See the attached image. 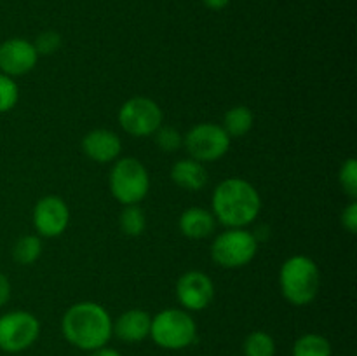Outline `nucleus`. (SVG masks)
I'll return each instance as SVG.
<instances>
[{
    "instance_id": "ddd939ff",
    "label": "nucleus",
    "mask_w": 357,
    "mask_h": 356,
    "mask_svg": "<svg viewBox=\"0 0 357 356\" xmlns=\"http://www.w3.org/2000/svg\"><path fill=\"white\" fill-rule=\"evenodd\" d=\"M82 150L94 163H114L121 156L122 142L112 129H93L82 138Z\"/></svg>"
},
{
    "instance_id": "dca6fc26",
    "label": "nucleus",
    "mask_w": 357,
    "mask_h": 356,
    "mask_svg": "<svg viewBox=\"0 0 357 356\" xmlns=\"http://www.w3.org/2000/svg\"><path fill=\"white\" fill-rule=\"evenodd\" d=\"M171 180L180 188L197 192L208 184V171L204 164L187 157V159H180L171 168Z\"/></svg>"
},
{
    "instance_id": "f3484780",
    "label": "nucleus",
    "mask_w": 357,
    "mask_h": 356,
    "mask_svg": "<svg viewBox=\"0 0 357 356\" xmlns=\"http://www.w3.org/2000/svg\"><path fill=\"white\" fill-rule=\"evenodd\" d=\"M255 124V115L250 107L246 105H236V107L229 108L223 115V126L227 135L232 138H243L251 131Z\"/></svg>"
},
{
    "instance_id": "6e6552de",
    "label": "nucleus",
    "mask_w": 357,
    "mask_h": 356,
    "mask_svg": "<svg viewBox=\"0 0 357 356\" xmlns=\"http://www.w3.org/2000/svg\"><path fill=\"white\" fill-rule=\"evenodd\" d=\"M230 142L232 140L225 129L215 122H201L183 136V147L188 157L202 164L222 159L229 152Z\"/></svg>"
},
{
    "instance_id": "4be33fe9",
    "label": "nucleus",
    "mask_w": 357,
    "mask_h": 356,
    "mask_svg": "<svg viewBox=\"0 0 357 356\" xmlns=\"http://www.w3.org/2000/svg\"><path fill=\"white\" fill-rule=\"evenodd\" d=\"M20 100V87L13 77L0 72V114H7Z\"/></svg>"
},
{
    "instance_id": "7ed1b4c3",
    "label": "nucleus",
    "mask_w": 357,
    "mask_h": 356,
    "mask_svg": "<svg viewBox=\"0 0 357 356\" xmlns=\"http://www.w3.org/2000/svg\"><path fill=\"white\" fill-rule=\"evenodd\" d=\"M281 293L296 307L314 302L321 288L319 265L307 255H293L286 258L279 271Z\"/></svg>"
},
{
    "instance_id": "2eb2a0df",
    "label": "nucleus",
    "mask_w": 357,
    "mask_h": 356,
    "mask_svg": "<svg viewBox=\"0 0 357 356\" xmlns=\"http://www.w3.org/2000/svg\"><path fill=\"white\" fill-rule=\"evenodd\" d=\"M178 225H180L181 234L188 239H206L215 232L216 218L208 209L192 206L181 213Z\"/></svg>"
},
{
    "instance_id": "aec40b11",
    "label": "nucleus",
    "mask_w": 357,
    "mask_h": 356,
    "mask_svg": "<svg viewBox=\"0 0 357 356\" xmlns=\"http://www.w3.org/2000/svg\"><path fill=\"white\" fill-rule=\"evenodd\" d=\"M275 341L268 332L255 330L244 339V356H275Z\"/></svg>"
},
{
    "instance_id": "393cba45",
    "label": "nucleus",
    "mask_w": 357,
    "mask_h": 356,
    "mask_svg": "<svg viewBox=\"0 0 357 356\" xmlns=\"http://www.w3.org/2000/svg\"><path fill=\"white\" fill-rule=\"evenodd\" d=\"M61 42H63L61 35H59L58 31L45 30V31H42V34L37 35L33 45H35V49H37L38 56L40 54L49 56V54H54V52L61 47Z\"/></svg>"
},
{
    "instance_id": "c85d7f7f",
    "label": "nucleus",
    "mask_w": 357,
    "mask_h": 356,
    "mask_svg": "<svg viewBox=\"0 0 357 356\" xmlns=\"http://www.w3.org/2000/svg\"><path fill=\"white\" fill-rule=\"evenodd\" d=\"M89 356H122L117 349L108 348V346H103L100 349H94V351L89 353Z\"/></svg>"
},
{
    "instance_id": "1a4fd4ad",
    "label": "nucleus",
    "mask_w": 357,
    "mask_h": 356,
    "mask_svg": "<svg viewBox=\"0 0 357 356\" xmlns=\"http://www.w3.org/2000/svg\"><path fill=\"white\" fill-rule=\"evenodd\" d=\"M164 114L159 103L146 96L129 98L119 110V124L136 138L152 136L162 126Z\"/></svg>"
},
{
    "instance_id": "4468645a",
    "label": "nucleus",
    "mask_w": 357,
    "mask_h": 356,
    "mask_svg": "<svg viewBox=\"0 0 357 356\" xmlns=\"http://www.w3.org/2000/svg\"><path fill=\"white\" fill-rule=\"evenodd\" d=\"M152 316L143 309H129L122 313L112 325V334L122 342L136 344L150 337Z\"/></svg>"
},
{
    "instance_id": "f257e3e1",
    "label": "nucleus",
    "mask_w": 357,
    "mask_h": 356,
    "mask_svg": "<svg viewBox=\"0 0 357 356\" xmlns=\"http://www.w3.org/2000/svg\"><path fill=\"white\" fill-rule=\"evenodd\" d=\"M216 222L229 229H244L258 218L261 198L253 184L239 177L225 178L216 185L211 198Z\"/></svg>"
},
{
    "instance_id": "0eeeda50",
    "label": "nucleus",
    "mask_w": 357,
    "mask_h": 356,
    "mask_svg": "<svg viewBox=\"0 0 357 356\" xmlns=\"http://www.w3.org/2000/svg\"><path fill=\"white\" fill-rule=\"evenodd\" d=\"M40 321L28 311H9L0 316V351L17 355L37 342Z\"/></svg>"
},
{
    "instance_id": "f03ea898",
    "label": "nucleus",
    "mask_w": 357,
    "mask_h": 356,
    "mask_svg": "<svg viewBox=\"0 0 357 356\" xmlns=\"http://www.w3.org/2000/svg\"><path fill=\"white\" fill-rule=\"evenodd\" d=\"M112 316L101 304L79 302L66 309L61 318V332L66 342L82 351H94L108 344L112 334Z\"/></svg>"
},
{
    "instance_id": "f8f14e48",
    "label": "nucleus",
    "mask_w": 357,
    "mask_h": 356,
    "mask_svg": "<svg viewBox=\"0 0 357 356\" xmlns=\"http://www.w3.org/2000/svg\"><path fill=\"white\" fill-rule=\"evenodd\" d=\"M70 223L68 205L58 195H45L33 208V227L44 237H58Z\"/></svg>"
},
{
    "instance_id": "6ab92c4d",
    "label": "nucleus",
    "mask_w": 357,
    "mask_h": 356,
    "mask_svg": "<svg viewBox=\"0 0 357 356\" xmlns=\"http://www.w3.org/2000/svg\"><path fill=\"white\" fill-rule=\"evenodd\" d=\"M42 255V241L40 237L35 234H26L21 236L20 239L14 243L13 257L20 265H31L38 260Z\"/></svg>"
},
{
    "instance_id": "a211bd4d",
    "label": "nucleus",
    "mask_w": 357,
    "mask_h": 356,
    "mask_svg": "<svg viewBox=\"0 0 357 356\" xmlns=\"http://www.w3.org/2000/svg\"><path fill=\"white\" fill-rule=\"evenodd\" d=\"M331 342L321 334H303L295 341L291 356H331Z\"/></svg>"
},
{
    "instance_id": "bb28decb",
    "label": "nucleus",
    "mask_w": 357,
    "mask_h": 356,
    "mask_svg": "<svg viewBox=\"0 0 357 356\" xmlns=\"http://www.w3.org/2000/svg\"><path fill=\"white\" fill-rule=\"evenodd\" d=\"M10 281L2 271H0V307L6 306L10 299Z\"/></svg>"
},
{
    "instance_id": "cd10ccee",
    "label": "nucleus",
    "mask_w": 357,
    "mask_h": 356,
    "mask_svg": "<svg viewBox=\"0 0 357 356\" xmlns=\"http://www.w3.org/2000/svg\"><path fill=\"white\" fill-rule=\"evenodd\" d=\"M201 2L211 10H223L225 7H229V3L232 2V0H201Z\"/></svg>"
},
{
    "instance_id": "a878e982",
    "label": "nucleus",
    "mask_w": 357,
    "mask_h": 356,
    "mask_svg": "<svg viewBox=\"0 0 357 356\" xmlns=\"http://www.w3.org/2000/svg\"><path fill=\"white\" fill-rule=\"evenodd\" d=\"M342 225L349 230L351 234L357 232V201L352 199L345 209L342 212Z\"/></svg>"
},
{
    "instance_id": "423d86ee",
    "label": "nucleus",
    "mask_w": 357,
    "mask_h": 356,
    "mask_svg": "<svg viewBox=\"0 0 357 356\" xmlns=\"http://www.w3.org/2000/svg\"><path fill=\"white\" fill-rule=\"evenodd\" d=\"M258 253V239L246 229H227L215 237L211 258L223 269H239L250 264Z\"/></svg>"
},
{
    "instance_id": "20e7f679",
    "label": "nucleus",
    "mask_w": 357,
    "mask_h": 356,
    "mask_svg": "<svg viewBox=\"0 0 357 356\" xmlns=\"http://www.w3.org/2000/svg\"><path fill=\"white\" fill-rule=\"evenodd\" d=\"M150 337L159 348L181 351L197 341V323L185 309H164L152 316Z\"/></svg>"
},
{
    "instance_id": "412c9836",
    "label": "nucleus",
    "mask_w": 357,
    "mask_h": 356,
    "mask_svg": "<svg viewBox=\"0 0 357 356\" xmlns=\"http://www.w3.org/2000/svg\"><path fill=\"white\" fill-rule=\"evenodd\" d=\"M119 223H121V229L126 236H142L143 230L146 229L145 212H143L138 205L124 206V209L121 212V216H119Z\"/></svg>"
},
{
    "instance_id": "9b49d317",
    "label": "nucleus",
    "mask_w": 357,
    "mask_h": 356,
    "mask_svg": "<svg viewBox=\"0 0 357 356\" xmlns=\"http://www.w3.org/2000/svg\"><path fill=\"white\" fill-rule=\"evenodd\" d=\"M38 52L33 42L21 37L7 38L0 44V72L9 77L26 75L37 66Z\"/></svg>"
},
{
    "instance_id": "b1692460",
    "label": "nucleus",
    "mask_w": 357,
    "mask_h": 356,
    "mask_svg": "<svg viewBox=\"0 0 357 356\" xmlns=\"http://www.w3.org/2000/svg\"><path fill=\"white\" fill-rule=\"evenodd\" d=\"M155 143L160 150L164 152H174L178 150L180 147H183V136L178 129L171 128V126H160L155 133Z\"/></svg>"
},
{
    "instance_id": "5701e85b",
    "label": "nucleus",
    "mask_w": 357,
    "mask_h": 356,
    "mask_svg": "<svg viewBox=\"0 0 357 356\" xmlns=\"http://www.w3.org/2000/svg\"><path fill=\"white\" fill-rule=\"evenodd\" d=\"M338 181L349 198H357V159L354 157H349L342 163L340 171H338Z\"/></svg>"
},
{
    "instance_id": "9d476101",
    "label": "nucleus",
    "mask_w": 357,
    "mask_h": 356,
    "mask_svg": "<svg viewBox=\"0 0 357 356\" xmlns=\"http://www.w3.org/2000/svg\"><path fill=\"white\" fill-rule=\"evenodd\" d=\"M176 299L188 313L204 311L215 299V283L202 271L185 272L176 281Z\"/></svg>"
},
{
    "instance_id": "39448f33",
    "label": "nucleus",
    "mask_w": 357,
    "mask_h": 356,
    "mask_svg": "<svg viewBox=\"0 0 357 356\" xmlns=\"http://www.w3.org/2000/svg\"><path fill=\"white\" fill-rule=\"evenodd\" d=\"M110 192L121 205H139L150 191V177L145 164L135 157H121L114 161L110 178Z\"/></svg>"
}]
</instances>
